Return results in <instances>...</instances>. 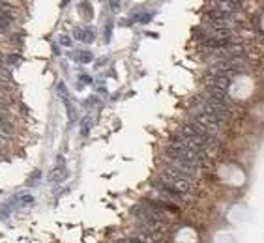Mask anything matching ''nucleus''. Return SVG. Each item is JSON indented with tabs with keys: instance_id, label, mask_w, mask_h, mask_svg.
<instances>
[{
	"instance_id": "nucleus-10",
	"label": "nucleus",
	"mask_w": 264,
	"mask_h": 243,
	"mask_svg": "<svg viewBox=\"0 0 264 243\" xmlns=\"http://www.w3.org/2000/svg\"><path fill=\"white\" fill-rule=\"evenodd\" d=\"M150 13H140V15H135V19H139V21H144V22H148L150 21Z\"/></svg>"
},
{
	"instance_id": "nucleus-14",
	"label": "nucleus",
	"mask_w": 264,
	"mask_h": 243,
	"mask_svg": "<svg viewBox=\"0 0 264 243\" xmlns=\"http://www.w3.org/2000/svg\"><path fill=\"white\" fill-rule=\"evenodd\" d=\"M0 157H2V153H0Z\"/></svg>"
},
{
	"instance_id": "nucleus-4",
	"label": "nucleus",
	"mask_w": 264,
	"mask_h": 243,
	"mask_svg": "<svg viewBox=\"0 0 264 243\" xmlns=\"http://www.w3.org/2000/svg\"><path fill=\"white\" fill-rule=\"evenodd\" d=\"M11 135H13V125L10 124V120L8 118H0V137L8 140Z\"/></svg>"
},
{
	"instance_id": "nucleus-7",
	"label": "nucleus",
	"mask_w": 264,
	"mask_h": 243,
	"mask_svg": "<svg viewBox=\"0 0 264 243\" xmlns=\"http://www.w3.org/2000/svg\"><path fill=\"white\" fill-rule=\"evenodd\" d=\"M11 26H13V19H10V17L0 13V32H8Z\"/></svg>"
},
{
	"instance_id": "nucleus-5",
	"label": "nucleus",
	"mask_w": 264,
	"mask_h": 243,
	"mask_svg": "<svg viewBox=\"0 0 264 243\" xmlns=\"http://www.w3.org/2000/svg\"><path fill=\"white\" fill-rule=\"evenodd\" d=\"M13 81V73L10 71L8 66H0V84L2 86H10Z\"/></svg>"
},
{
	"instance_id": "nucleus-3",
	"label": "nucleus",
	"mask_w": 264,
	"mask_h": 243,
	"mask_svg": "<svg viewBox=\"0 0 264 243\" xmlns=\"http://www.w3.org/2000/svg\"><path fill=\"white\" fill-rule=\"evenodd\" d=\"M230 81L227 75L223 73H215V71H210L208 77H206V88H213V90H221V92H227L229 86H230Z\"/></svg>"
},
{
	"instance_id": "nucleus-2",
	"label": "nucleus",
	"mask_w": 264,
	"mask_h": 243,
	"mask_svg": "<svg viewBox=\"0 0 264 243\" xmlns=\"http://www.w3.org/2000/svg\"><path fill=\"white\" fill-rule=\"evenodd\" d=\"M159 180L165 181L167 185H171L173 189H176L178 193L185 194V197H189V194H193V183L187 181V180H182V178H176V176H171V174H165V172H159Z\"/></svg>"
},
{
	"instance_id": "nucleus-11",
	"label": "nucleus",
	"mask_w": 264,
	"mask_h": 243,
	"mask_svg": "<svg viewBox=\"0 0 264 243\" xmlns=\"http://www.w3.org/2000/svg\"><path fill=\"white\" fill-rule=\"evenodd\" d=\"M111 30H112V26L109 24V26H107V30H105V39H107V41H109V38H111Z\"/></svg>"
},
{
	"instance_id": "nucleus-9",
	"label": "nucleus",
	"mask_w": 264,
	"mask_h": 243,
	"mask_svg": "<svg viewBox=\"0 0 264 243\" xmlns=\"http://www.w3.org/2000/svg\"><path fill=\"white\" fill-rule=\"evenodd\" d=\"M17 64H21V56L19 54H6V66L10 67V66H17Z\"/></svg>"
},
{
	"instance_id": "nucleus-13",
	"label": "nucleus",
	"mask_w": 264,
	"mask_h": 243,
	"mask_svg": "<svg viewBox=\"0 0 264 243\" xmlns=\"http://www.w3.org/2000/svg\"><path fill=\"white\" fill-rule=\"evenodd\" d=\"M4 146H6V138H2V137H0V153H2V150H4Z\"/></svg>"
},
{
	"instance_id": "nucleus-6",
	"label": "nucleus",
	"mask_w": 264,
	"mask_h": 243,
	"mask_svg": "<svg viewBox=\"0 0 264 243\" xmlns=\"http://www.w3.org/2000/svg\"><path fill=\"white\" fill-rule=\"evenodd\" d=\"M73 34L81 41H92L94 39V30H88V28H75Z\"/></svg>"
},
{
	"instance_id": "nucleus-12",
	"label": "nucleus",
	"mask_w": 264,
	"mask_h": 243,
	"mask_svg": "<svg viewBox=\"0 0 264 243\" xmlns=\"http://www.w3.org/2000/svg\"><path fill=\"white\" fill-rule=\"evenodd\" d=\"M60 43H62V45H71V41H69V39H67L66 36H62V39H60Z\"/></svg>"
},
{
	"instance_id": "nucleus-8",
	"label": "nucleus",
	"mask_w": 264,
	"mask_h": 243,
	"mask_svg": "<svg viewBox=\"0 0 264 243\" xmlns=\"http://www.w3.org/2000/svg\"><path fill=\"white\" fill-rule=\"evenodd\" d=\"M75 58H77L79 62H83V64H88V62H92V60H94V56H92L90 53H86V51H81Z\"/></svg>"
},
{
	"instance_id": "nucleus-1",
	"label": "nucleus",
	"mask_w": 264,
	"mask_h": 243,
	"mask_svg": "<svg viewBox=\"0 0 264 243\" xmlns=\"http://www.w3.org/2000/svg\"><path fill=\"white\" fill-rule=\"evenodd\" d=\"M165 157H167V159H174V161H182V163H187V165H193V166H197V168H201V166H204V165L208 163L206 157H202V155H199V153H195V152L187 150L185 146L176 144V142H169V144H167Z\"/></svg>"
}]
</instances>
